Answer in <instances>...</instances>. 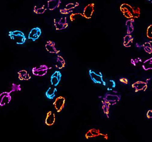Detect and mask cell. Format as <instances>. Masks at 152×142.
<instances>
[{
    "mask_svg": "<svg viewBox=\"0 0 152 142\" xmlns=\"http://www.w3.org/2000/svg\"><path fill=\"white\" fill-rule=\"evenodd\" d=\"M121 11L127 18H138L141 15V10L137 6H133L127 3H123L120 6Z\"/></svg>",
    "mask_w": 152,
    "mask_h": 142,
    "instance_id": "obj_1",
    "label": "cell"
},
{
    "mask_svg": "<svg viewBox=\"0 0 152 142\" xmlns=\"http://www.w3.org/2000/svg\"><path fill=\"white\" fill-rule=\"evenodd\" d=\"M9 36L11 40H13L18 45L24 44L26 40L25 34L20 30L10 31Z\"/></svg>",
    "mask_w": 152,
    "mask_h": 142,
    "instance_id": "obj_2",
    "label": "cell"
},
{
    "mask_svg": "<svg viewBox=\"0 0 152 142\" xmlns=\"http://www.w3.org/2000/svg\"><path fill=\"white\" fill-rule=\"evenodd\" d=\"M112 93H106L102 99L108 102L111 106H113L119 102L121 99V96L118 94V92L113 91H112Z\"/></svg>",
    "mask_w": 152,
    "mask_h": 142,
    "instance_id": "obj_3",
    "label": "cell"
},
{
    "mask_svg": "<svg viewBox=\"0 0 152 142\" xmlns=\"http://www.w3.org/2000/svg\"><path fill=\"white\" fill-rule=\"evenodd\" d=\"M88 74L91 80L94 83L102 84L104 86H106V83L104 80L103 76L101 72H99L97 74L95 71L89 70Z\"/></svg>",
    "mask_w": 152,
    "mask_h": 142,
    "instance_id": "obj_4",
    "label": "cell"
},
{
    "mask_svg": "<svg viewBox=\"0 0 152 142\" xmlns=\"http://www.w3.org/2000/svg\"><path fill=\"white\" fill-rule=\"evenodd\" d=\"M51 69H52L51 67H49L46 65H42L33 68L32 70V73L34 75L37 76H44L46 75L48 70Z\"/></svg>",
    "mask_w": 152,
    "mask_h": 142,
    "instance_id": "obj_5",
    "label": "cell"
},
{
    "mask_svg": "<svg viewBox=\"0 0 152 142\" xmlns=\"http://www.w3.org/2000/svg\"><path fill=\"white\" fill-rule=\"evenodd\" d=\"M54 25L57 30L66 29L69 26L66 17H63L60 18L54 19Z\"/></svg>",
    "mask_w": 152,
    "mask_h": 142,
    "instance_id": "obj_6",
    "label": "cell"
},
{
    "mask_svg": "<svg viewBox=\"0 0 152 142\" xmlns=\"http://www.w3.org/2000/svg\"><path fill=\"white\" fill-rule=\"evenodd\" d=\"M100 136L105 138L106 140H107L108 138L107 135L102 133L99 129H95V128L90 129L89 131H88L85 135V137L86 139L96 138V137H100Z\"/></svg>",
    "mask_w": 152,
    "mask_h": 142,
    "instance_id": "obj_7",
    "label": "cell"
},
{
    "mask_svg": "<svg viewBox=\"0 0 152 142\" xmlns=\"http://www.w3.org/2000/svg\"><path fill=\"white\" fill-rule=\"evenodd\" d=\"M66 100L63 96H59L56 98L53 103V106L56 109L57 112L60 113L65 108Z\"/></svg>",
    "mask_w": 152,
    "mask_h": 142,
    "instance_id": "obj_8",
    "label": "cell"
},
{
    "mask_svg": "<svg viewBox=\"0 0 152 142\" xmlns=\"http://www.w3.org/2000/svg\"><path fill=\"white\" fill-rule=\"evenodd\" d=\"M95 4L93 3L89 4L84 8L83 14L85 18L89 19L91 18L94 12Z\"/></svg>",
    "mask_w": 152,
    "mask_h": 142,
    "instance_id": "obj_9",
    "label": "cell"
},
{
    "mask_svg": "<svg viewBox=\"0 0 152 142\" xmlns=\"http://www.w3.org/2000/svg\"><path fill=\"white\" fill-rule=\"evenodd\" d=\"M132 87L134 90L135 92L141 91H145L148 88V85L146 82L138 81L133 83Z\"/></svg>",
    "mask_w": 152,
    "mask_h": 142,
    "instance_id": "obj_10",
    "label": "cell"
},
{
    "mask_svg": "<svg viewBox=\"0 0 152 142\" xmlns=\"http://www.w3.org/2000/svg\"><path fill=\"white\" fill-rule=\"evenodd\" d=\"M79 5L78 2L69 3L67 4L65 6L64 9H60L59 10L60 12L62 14H69L73 12L74 9H75L76 7H78Z\"/></svg>",
    "mask_w": 152,
    "mask_h": 142,
    "instance_id": "obj_11",
    "label": "cell"
},
{
    "mask_svg": "<svg viewBox=\"0 0 152 142\" xmlns=\"http://www.w3.org/2000/svg\"><path fill=\"white\" fill-rule=\"evenodd\" d=\"M10 92H3L0 94V106L3 107L9 104L12 100Z\"/></svg>",
    "mask_w": 152,
    "mask_h": 142,
    "instance_id": "obj_12",
    "label": "cell"
},
{
    "mask_svg": "<svg viewBox=\"0 0 152 142\" xmlns=\"http://www.w3.org/2000/svg\"><path fill=\"white\" fill-rule=\"evenodd\" d=\"M42 34V30L39 27H35L32 29L28 35V39H31L35 42L39 38Z\"/></svg>",
    "mask_w": 152,
    "mask_h": 142,
    "instance_id": "obj_13",
    "label": "cell"
},
{
    "mask_svg": "<svg viewBox=\"0 0 152 142\" xmlns=\"http://www.w3.org/2000/svg\"><path fill=\"white\" fill-rule=\"evenodd\" d=\"M62 75L60 71L56 70L52 75L50 78V83L53 86H57L58 85L61 81Z\"/></svg>",
    "mask_w": 152,
    "mask_h": 142,
    "instance_id": "obj_14",
    "label": "cell"
},
{
    "mask_svg": "<svg viewBox=\"0 0 152 142\" xmlns=\"http://www.w3.org/2000/svg\"><path fill=\"white\" fill-rule=\"evenodd\" d=\"M45 48L47 51L50 53L57 54H58L60 52V50H58L56 49L55 43L50 40H49L46 42Z\"/></svg>",
    "mask_w": 152,
    "mask_h": 142,
    "instance_id": "obj_15",
    "label": "cell"
},
{
    "mask_svg": "<svg viewBox=\"0 0 152 142\" xmlns=\"http://www.w3.org/2000/svg\"><path fill=\"white\" fill-rule=\"evenodd\" d=\"M56 116L52 111H50L47 113L45 119V124L48 126H51L55 124Z\"/></svg>",
    "mask_w": 152,
    "mask_h": 142,
    "instance_id": "obj_16",
    "label": "cell"
},
{
    "mask_svg": "<svg viewBox=\"0 0 152 142\" xmlns=\"http://www.w3.org/2000/svg\"><path fill=\"white\" fill-rule=\"evenodd\" d=\"M61 0H49L47 2V7L50 10L53 11L59 7Z\"/></svg>",
    "mask_w": 152,
    "mask_h": 142,
    "instance_id": "obj_17",
    "label": "cell"
},
{
    "mask_svg": "<svg viewBox=\"0 0 152 142\" xmlns=\"http://www.w3.org/2000/svg\"><path fill=\"white\" fill-rule=\"evenodd\" d=\"M58 90L56 87H50L45 92V96L49 100H53L56 97Z\"/></svg>",
    "mask_w": 152,
    "mask_h": 142,
    "instance_id": "obj_18",
    "label": "cell"
},
{
    "mask_svg": "<svg viewBox=\"0 0 152 142\" xmlns=\"http://www.w3.org/2000/svg\"><path fill=\"white\" fill-rule=\"evenodd\" d=\"M18 77L21 81H28L31 78V76L29 73L26 70H20L18 72Z\"/></svg>",
    "mask_w": 152,
    "mask_h": 142,
    "instance_id": "obj_19",
    "label": "cell"
},
{
    "mask_svg": "<svg viewBox=\"0 0 152 142\" xmlns=\"http://www.w3.org/2000/svg\"><path fill=\"white\" fill-rule=\"evenodd\" d=\"M134 19H129L126 20V27L127 29V34H130L134 31Z\"/></svg>",
    "mask_w": 152,
    "mask_h": 142,
    "instance_id": "obj_20",
    "label": "cell"
},
{
    "mask_svg": "<svg viewBox=\"0 0 152 142\" xmlns=\"http://www.w3.org/2000/svg\"><path fill=\"white\" fill-rule=\"evenodd\" d=\"M66 63L64 58L60 55L57 56L55 67L58 69H62L66 66Z\"/></svg>",
    "mask_w": 152,
    "mask_h": 142,
    "instance_id": "obj_21",
    "label": "cell"
},
{
    "mask_svg": "<svg viewBox=\"0 0 152 142\" xmlns=\"http://www.w3.org/2000/svg\"><path fill=\"white\" fill-rule=\"evenodd\" d=\"M102 109L104 113L106 116L107 118H109V115H110V107L111 105L108 102L105 101V100H103L102 101Z\"/></svg>",
    "mask_w": 152,
    "mask_h": 142,
    "instance_id": "obj_22",
    "label": "cell"
},
{
    "mask_svg": "<svg viewBox=\"0 0 152 142\" xmlns=\"http://www.w3.org/2000/svg\"><path fill=\"white\" fill-rule=\"evenodd\" d=\"M134 41V37L131 34L126 35L123 38V45L126 47H130L132 46Z\"/></svg>",
    "mask_w": 152,
    "mask_h": 142,
    "instance_id": "obj_23",
    "label": "cell"
},
{
    "mask_svg": "<svg viewBox=\"0 0 152 142\" xmlns=\"http://www.w3.org/2000/svg\"><path fill=\"white\" fill-rule=\"evenodd\" d=\"M47 10L45 5H42L40 6L38 5H35L34 8V12L37 14H43Z\"/></svg>",
    "mask_w": 152,
    "mask_h": 142,
    "instance_id": "obj_24",
    "label": "cell"
},
{
    "mask_svg": "<svg viewBox=\"0 0 152 142\" xmlns=\"http://www.w3.org/2000/svg\"><path fill=\"white\" fill-rule=\"evenodd\" d=\"M142 67L145 70H152V57L145 61L143 63Z\"/></svg>",
    "mask_w": 152,
    "mask_h": 142,
    "instance_id": "obj_25",
    "label": "cell"
},
{
    "mask_svg": "<svg viewBox=\"0 0 152 142\" xmlns=\"http://www.w3.org/2000/svg\"><path fill=\"white\" fill-rule=\"evenodd\" d=\"M144 50L147 53L149 54H151L152 53V42H145L143 44Z\"/></svg>",
    "mask_w": 152,
    "mask_h": 142,
    "instance_id": "obj_26",
    "label": "cell"
},
{
    "mask_svg": "<svg viewBox=\"0 0 152 142\" xmlns=\"http://www.w3.org/2000/svg\"><path fill=\"white\" fill-rule=\"evenodd\" d=\"M116 83L113 80H110L108 81V83H106V86L108 91H113V89L116 87Z\"/></svg>",
    "mask_w": 152,
    "mask_h": 142,
    "instance_id": "obj_27",
    "label": "cell"
},
{
    "mask_svg": "<svg viewBox=\"0 0 152 142\" xmlns=\"http://www.w3.org/2000/svg\"><path fill=\"white\" fill-rule=\"evenodd\" d=\"M84 18L83 13L77 12V13H72L69 16V18L71 21H75L77 18H78L80 17Z\"/></svg>",
    "mask_w": 152,
    "mask_h": 142,
    "instance_id": "obj_28",
    "label": "cell"
},
{
    "mask_svg": "<svg viewBox=\"0 0 152 142\" xmlns=\"http://www.w3.org/2000/svg\"><path fill=\"white\" fill-rule=\"evenodd\" d=\"M130 62L135 67L139 66L142 63V59L140 58H134L131 59Z\"/></svg>",
    "mask_w": 152,
    "mask_h": 142,
    "instance_id": "obj_29",
    "label": "cell"
},
{
    "mask_svg": "<svg viewBox=\"0 0 152 142\" xmlns=\"http://www.w3.org/2000/svg\"><path fill=\"white\" fill-rule=\"evenodd\" d=\"M21 90V86L20 84H17L12 83V85L11 90L10 91V92L12 93V92H14L15 91H19Z\"/></svg>",
    "mask_w": 152,
    "mask_h": 142,
    "instance_id": "obj_30",
    "label": "cell"
},
{
    "mask_svg": "<svg viewBox=\"0 0 152 142\" xmlns=\"http://www.w3.org/2000/svg\"><path fill=\"white\" fill-rule=\"evenodd\" d=\"M146 36L148 38L152 39V24L150 25L146 30Z\"/></svg>",
    "mask_w": 152,
    "mask_h": 142,
    "instance_id": "obj_31",
    "label": "cell"
},
{
    "mask_svg": "<svg viewBox=\"0 0 152 142\" xmlns=\"http://www.w3.org/2000/svg\"><path fill=\"white\" fill-rule=\"evenodd\" d=\"M120 82L124 85H127L129 83V80L126 78H121L119 79Z\"/></svg>",
    "mask_w": 152,
    "mask_h": 142,
    "instance_id": "obj_32",
    "label": "cell"
},
{
    "mask_svg": "<svg viewBox=\"0 0 152 142\" xmlns=\"http://www.w3.org/2000/svg\"><path fill=\"white\" fill-rule=\"evenodd\" d=\"M146 116L149 119H152V110L148 111L146 114Z\"/></svg>",
    "mask_w": 152,
    "mask_h": 142,
    "instance_id": "obj_33",
    "label": "cell"
},
{
    "mask_svg": "<svg viewBox=\"0 0 152 142\" xmlns=\"http://www.w3.org/2000/svg\"><path fill=\"white\" fill-rule=\"evenodd\" d=\"M143 44H142L140 43L137 42L136 43V47H137V48H142V47H143Z\"/></svg>",
    "mask_w": 152,
    "mask_h": 142,
    "instance_id": "obj_34",
    "label": "cell"
},
{
    "mask_svg": "<svg viewBox=\"0 0 152 142\" xmlns=\"http://www.w3.org/2000/svg\"><path fill=\"white\" fill-rule=\"evenodd\" d=\"M148 1H150L151 0H148Z\"/></svg>",
    "mask_w": 152,
    "mask_h": 142,
    "instance_id": "obj_35",
    "label": "cell"
},
{
    "mask_svg": "<svg viewBox=\"0 0 152 142\" xmlns=\"http://www.w3.org/2000/svg\"></svg>",
    "mask_w": 152,
    "mask_h": 142,
    "instance_id": "obj_36",
    "label": "cell"
}]
</instances>
